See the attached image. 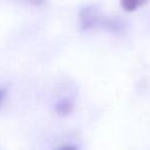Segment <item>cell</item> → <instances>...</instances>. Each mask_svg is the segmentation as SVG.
Instances as JSON below:
<instances>
[{"mask_svg": "<svg viewBox=\"0 0 150 150\" xmlns=\"http://www.w3.org/2000/svg\"><path fill=\"white\" fill-rule=\"evenodd\" d=\"M79 21L82 30L96 28H101L111 33H120L124 30V22L121 19L105 15L101 8L95 5L82 8L79 14Z\"/></svg>", "mask_w": 150, "mask_h": 150, "instance_id": "obj_1", "label": "cell"}, {"mask_svg": "<svg viewBox=\"0 0 150 150\" xmlns=\"http://www.w3.org/2000/svg\"><path fill=\"white\" fill-rule=\"evenodd\" d=\"M74 110V103L69 98H62L55 104V111L61 116H67Z\"/></svg>", "mask_w": 150, "mask_h": 150, "instance_id": "obj_2", "label": "cell"}, {"mask_svg": "<svg viewBox=\"0 0 150 150\" xmlns=\"http://www.w3.org/2000/svg\"><path fill=\"white\" fill-rule=\"evenodd\" d=\"M150 0H120L122 8L125 12H134L137 8L146 5Z\"/></svg>", "mask_w": 150, "mask_h": 150, "instance_id": "obj_3", "label": "cell"}, {"mask_svg": "<svg viewBox=\"0 0 150 150\" xmlns=\"http://www.w3.org/2000/svg\"><path fill=\"white\" fill-rule=\"evenodd\" d=\"M22 1H25V2H27V4H29V5H34V6H41V5H43L47 0H22Z\"/></svg>", "mask_w": 150, "mask_h": 150, "instance_id": "obj_4", "label": "cell"}, {"mask_svg": "<svg viewBox=\"0 0 150 150\" xmlns=\"http://www.w3.org/2000/svg\"><path fill=\"white\" fill-rule=\"evenodd\" d=\"M54 150H77L74 145H62V146H59Z\"/></svg>", "mask_w": 150, "mask_h": 150, "instance_id": "obj_5", "label": "cell"}, {"mask_svg": "<svg viewBox=\"0 0 150 150\" xmlns=\"http://www.w3.org/2000/svg\"><path fill=\"white\" fill-rule=\"evenodd\" d=\"M4 97H5V90L4 89H0V103L2 102Z\"/></svg>", "mask_w": 150, "mask_h": 150, "instance_id": "obj_6", "label": "cell"}]
</instances>
